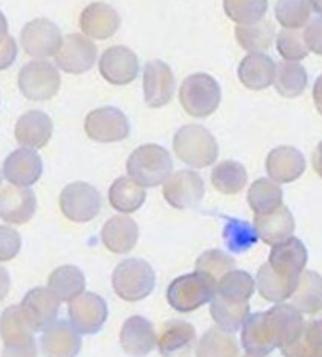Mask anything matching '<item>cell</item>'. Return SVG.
I'll use <instances>...</instances> for the list:
<instances>
[{
    "label": "cell",
    "mask_w": 322,
    "mask_h": 357,
    "mask_svg": "<svg viewBox=\"0 0 322 357\" xmlns=\"http://www.w3.org/2000/svg\"><path fill=\"white\" fill-rule=\"evenodd\" d=\"M306 322L293 304H277L266 312H256L243 326L241 342L246 354L266 357L274 349L289 346L302 333Z\"/></svg>",
    "instance_id": "1"
},
{
    "label": "cell",
    "mask_w": 322,
    "mask_h": 357,
    "mask_svg": "<svg viewBox=\"0 0 322 357\" xmlns=\"http://www.w3.org/2000/svg\"><path fill=\"white\" fill-rule=\"evenodd\" d=\"M307 264V250L298 238L274 245L268 263L256 276L259 294L269 303H282L294 294Z\"/></svg>",
    "instance_id": "2"
},
{
    "label": "cell",
    "mask_w": 322,
    "mask_h": 357,
    "mask_svg": "<svg viewBox=\"0 0 322 357\" xmlns=\"http://www.w3.org/2000/svg\"><path fill=\"white\" fill-rule=\"evenodd\" d=\"M126 172L138 185L153 188L171 176L173 160L167 148L160 145H143L130 155Z\"/></svg>",
    "instance_id": "3"
},
{
    "label": "cell",
    "mask_w": 322,
    "mask_h": 357,
    "mask_svg": "<svg viewBox=\"0 0 322 357\" xmlns=\"http://www.w3.org/2000/svg\"><path fill=\"white\" fill-rule=\"evenodd\" d=\"M217 281L203 273H191L176 278L168 286L167 299L175 311L191 312L204 306L215 298Z\"/></svg>",
    "instance_id": "4"
},
{
    "label": "cell",
    "mask_w": 322,
    "mask_h": 357,
    "mask_svg": "<svg viewBox=\"0 0 322 357\" xmlns=\"http://www.w3.org/2000/svg\"><path fill=\"white\" fill-rule=\"evenodd\" d=\"M173 148L178 158L193 168H206L217 158L215 137L201 125L181 126L175 135Z\"/></svg>",
    "instance_id": "5"
},
{
    "label": "cell",
    "mask_w": 322,
    "mask_h": 357,
    "mask_svg": "<svg viewBox=\"0 0 322 357\" xmlns=\"http://www.w3.org/2000/svg\"><path fill=\"white\" fill-rule=\"evenodd\" d=\"M155 271L146 261L130 258L121 261L112 276V286L118 298L128 303L141 301L153 293Z\"/></svg>",
    "instance_id": "6"
},
{
    "label": "cell",
    "mask_w": 322,
    "mask_h": 357,
    "mask_svg": "<svg viewBox=\"0 0 322 357\" xmlns=\"http://www.w3.org/2000/svg\"><path fill=\"white\" fill-rule=\"evenodd\" d=\"M180 103L194 119H206L221 103L220 84L208 73H193L180 86Z\"/></svg>",
    "instance_id": "7"
},
{
    "label": "cell",
    "mask_w": 322,
    "mask_h": 357,
    "mask_svg": "<svg viewBox=\"0 0 322 357\" xmlns=\"http://www.w3.org/2000/svg\"><path fill=\"white\" fill-rule=\"evenodd\" d=\"M17 84L25 98L33 102H45L55 97L62 80L55 65L45 60H33L20 68Z\"/></svg>",
    "instance_id": "8"
},
{
    "label": "cell",
    "mask_w": 322,
    "mask_h": 357,
    "mask_svg": "<svg viewBox=\"0 0 322 357\" xmlns=\"http://www.w3.org/2000/svg\"><path fill=\"white\" fill-rule=\"evenodd\" d=\"M60 210L73 223H89L102 210V197L89 183H70L60 193Z\"/></svg>",
    "instance_id": "9"
},
{
    "label": "cell",
    "mask_w": 322,
    "mask_h": 357,
    "mask_svg": "<svg viewBox=\"0 0 322 357\" xmlns=\"http://www.w3.org/2000/svg\"><path fill=\"white\" fill-rule=\"evenodd\" d=\"M85 132L90 140L98 143L121 142L130 135V121L118 108H97L86 115Z\"/></svg>",
    "instance_id": "10"
},
{
    "label": "cell",
    "mask_w": 322,
    "mask_h": 357,
    "mask_svg": "<svg viewBox=\"0 0 322 357\" xmlns=\"http://www.w3.org/2000/svg\"><path fill=\"white\" fill-rule=\"evenodd\" d=\"M20 43L25 54L36 59H47V56L56 55L62 47L63 38L60 29L54 22L47 19H36L22 29Z\"/></svg>",
    "instance_id": "11"
},
{
    "label": "cell",
    "mask_w": 322,
    "mask_h": 357,
    "mask_svg": "<svg viewBox=\"0 0 322 357\" xmlns=\"http://www.w3.org/2000/svg\"><path fill=\"white\" fill-rule=\"evenodd\" d=\"M163 197L176 210L198 206L204 197L203 178L193 169H180L163 183Z\"/></svg>",
    "instance_id": "12"
},
{
    "label": "cell",
    "mask_w": 322,
    "mask_h": 357,
    "mask_svg": "<svg viewBox=\"0 0 322 357\" xmlns=\"http://www.w3.org/2000/svg\"><path fill=\"white\" fill-rule=\"evenodd\" d=\"M95 62H97V45L80 33H70L65 37L62 47L55 55L56 67L73 75L89 72Z\"/></svg>",
    "instance_id": "13"
},
{
    "label": "cell",
    "mask_w": 322,
    "mask_h": 357,
    "mask_svg": "<svg viewBox=\"0 0 322 357\" xmlns=\"http://www.w3.org/2000/svg\"><path fill=\"white\" fill-rule=\"evenodd\" d=\"M68 317L80 334H97L108 317L105 299L95 293H82L68 303Z\"/></svg>",
    "instance_id": "14"
},
{
    "label": "cell",
    "mask_w": 322,
    "mask_h": 357,
    "mask_svg": "<svg viewBox=\"0 0 322 357\" xmlns=\"http://www.w3.org/2000/svg\"><path fill=\"white\" fill-rule=\"evenodd\" d=\"M98 70L108 84L121 86L132 84L138 77L140 63H138V56L135 55L133 50L116 45L103 52L100 56Z\"/></svg>",
    "instance_id": "15"
},
{
    "label": "cell",
    "mask_w": 322,
    "mask_h": 357,
    "mask_svg": "<svg viewBox=\"0 0 322 357\" xmlns=\"http://www.w3.org/2000/svg\"><path fill=\"white\" fill-rule=\"evenodd\" d=\"M60 303L49 287H33L25 294L20 307L33 331H45L56 321Z\"/></svg>",
    "instance_id": "16"
},
{
    "label": "cell",
    "mask_w": 322,
    "mask_h": 357,
    "mask_svg": "<svg viewBox=\"0 0 322 357\" xmlns=\"http://www.w3.org/2000/svg\"><path fill=\"white\" fill-rule=\"evenodd\" d=\"M175 77L171 68L161 60H150L143 70V91L148 107L160 108L169 103L175 93Z\"/></svg>",
    "instance_id": "17"
},
{
    "label": "cell",
    "mask_w": 322,
    "mask_h": 357,
    "mask_svg": "<svg viewBox=\"0 0 322 357\" xmlns=\"http://www.w3.org/2000/svg\"><path fill=\"white\" fill-rule=\"evenodd\" d=\"M37 210V199L27 186L7 185L0 191V216L6 223L25 225Z\"/></svg>",
    "instance_id": "18"
},
{
    "label": "cell",
    "mask_w": 322,
    "mask_h": 357,
    "mask_svg": "<svg viewBox=\"0 0 322 357\" xmlns=\"http://www.w3.org/2000/svg\"><path fill=\"white\" fill-rule=\"evenodd\" d=\"M43 172L42 158L32 148H19L3 161L2 175L15 186H32L40 180Z\"/></svg>",
    "instance_id": "19"
},
{
    "label": "cell",
    "mask_w": 322,
    "mask_h": 357,
    "mask_svg": "<svg viewBox=\"0 0 322 357\" xmlns=\"http://www.w3.org/2000/svg\"><path fill=\"white\" fill-rule=\"evenodd\" d=\"M45 357H77L82 349L80 333L68 321H55L40 337Z\"/></svg>",
    "instance_id": "20"
},
{
    "label": "cell",
    "mask_w": 322,
    "mask_h": 357,
    "mask_svg": "<svg viewBox=\"0 0 322 357\" xmlns=\"http://www.w3.org/2000/svg\"><path fill=\"white\" fill-rule=\"evenodd\" d=\"M120 344L128 356L145 357L158 344L153 324L141 316H132L123 322L120 331Z\"/></svg>",
    "instance_id": "21"
},
{
    "label": "cell",
    "mask_w": 322,
    "mask_h": 357,
    "mask_svg": "<svg viewBox=\"0 0 322 357\" xmlns=\"http://www.w3.org/2000/svg\"><path fill=\"white\" fill-rule=\"evenodd\" d=\"M121 19L118 12L103 2H93L84 8L80 15V29L86 37L107 40L118 32Z\"/></svg>",
    "instance_id": "22"
},
{
    "label": "cell",
    "mask_w": 322,
    "mask_h": 357,
    "mask_svg": "<svg viewBox=\"0 0 322 357\" xmlns=\"http://www.w3.org/2000/svg\"><path fill=\"white\" fill-rule=\"evenodd\" d=\"M306 169L304 155L294 146L274 148L266 160V172L276 183L296 181Z\"/></svg>",
    "instance_id": "23"
},
{
    "label": "cell",
    "mask_w": 322,
    "mask_h": 357,
    "mask_svg": "<svg viewBox=\"0 0 322 357\" xmlns=\"http://www.w3.org/2000/svg\"><path fill=\"white\" fill-rule=\"evenodd\" d=\"M50 116L40 110H30L20 116L15 123V140L22 146L38 150L43 148L52 138Z\"/></svg>",
    "instance_id": "24"
},
{
    "label": "cell",
    "mask_w": 322,
    "mask_h": 357,
    "mask_svg": "<svg viewBox=\"0 0 322 357\" xmlns=\"http://www.w3.org/2000/svg\"><path fill=\"white\" fill-rule=\"evenodd\" d=\"M277 65L271 56L264 54H250L238 67L239 82L247 90H264L276 80Z\"/></svg>",
    "instance_id": "25"
},
{
    "label": "cell",
    "mask_w": 322,
    "mask_h": 357,
    "mask_svg": "<svg viewBox=\"0 0 322 357\" xmlns=\"http://www.w3.org/2000/svg\"><path fill=\"white\" fill-rule=\"evenodd\" d=\"M254 228L258 231V236L266 245H279L286 239L293 238L296 228L294 216L289 211V208L281 206L273 213H268V215H256Z\"/></svg>",
    "instance_id": "26"
},
{
    "label": "cell",
    "mask_w": 322,
    "mask_h": 357,
    "mask_svg": "<svg viewBox=\"0 0 322 357\" xmlns=\"http://www.w3.org/2000/svg\"><path fill=\"white\" fill-rule=\"evenodd\" d=\"M138 225L128 216H113L102 229V243L115 255H126L137 246Z\"/></svg>",
    "instance_id": "27"
},
{
    "label": "cell",
    "mask_w": 322,
    "mask_h": 357,
    "mask_svg": "<svg viewBox=\"0 0 322 357\" xmlns=\"http://www.w3.org/2000/svg\"><path fill=\"white\" fill-rule=\"evenodd\" d=\"M197 341V331L186 321L171 319L161 326L158 349L163 357H175L190 351Z\"/></svg>",
    "instance_id": "28"
},
{
    "label": "cell",
    "mask_w": 322,
    "mask_h": 357,
    "mask_svg": "<svg viewBox=\"0 0 322 357\" xmlns=\"http://www.w3.org/2000/svg\"><path fill=\"white\" fill-rule=\"evenodd\" d=\"M3 347H25L36 344L33 329L25 319L20 306H10L2 312Z\"/></svg>",
    "instance_id": "29"
},
{
    "label": "cell",
    "mask_w": 322,
    "mask_h": 357,
    "mask_svg": "<svg viewBox=\"0 0 322 357\" xmlns=\"http://www.w3.org/2000/svg\"><path fill=\"white\" fill-rule=\"evenodd\" d=\"M146 199V193L141 185H138L133 178L121 176L113 181V185L108 190V202H110L113 210L125 213H135L140 210Z\"/></svg>",
    "instance_id": "30"
},
{
    "label": "cell",
    "mask_w": 322,
    "mask_h": 357,
    "mask_svg": "<svg viewBox=\"0 0 322 357\" xmlns=\"http://www.w3.org/2000/svg\"><path fill=\"white\" fill-rule=\"evenodd\" d=\"M252 293H254V280L251 274L233 269L217 282L215 296L231 304H250Z\"/></svg>",
    "instance_id": "31"
},
{
    "label": "cell",
    "mask_w": 322,
    "mask_h": 357,
    "mask_svg": "<svg viewBox=\"0 0 322 357\" xmlns=\"http://www.w3.org/2000/svg\"><path fill=\"white\" fill-rule=\"evenodd\" d=\"M293 306L306 314L322 311V276L314 271H304L294 294L291 296Z\"/></svg>",
    "instance_id": "32"
},
{
    "label": "cell",
    "mask_w": 322,
    "mask_h": 357,
    "mask_svg": "<svg viewBox=\"0 0 322 357\" xmlns=\"http://www.w3.org/2000/svg\"><path fill=\"white\" fill-rule=\"evenodd\" d=\"M49 289L62 303H70L85 289V276L77 266H60L49 276Z\"/></svg>",
    "instance_id": "33"
},
{
    "label": "cell",
    "mask_w": 322,
    "mask_h": 357,
    "mask_svg": "<svg viewBox=\"0 0 322 357\" xmlns=\"http://www.w3.org/2000/svg\"><path fill=\"white\" fill-rule=\"evenodd\" d=\"M197 357H239L236 339L223 328H211L203 334L197 347Z\"/></svg>",
    "instance_id": "34"
},
{
    "label": "cell",
    "mask_w": 322,
    "mask_h": 357,
    "mask_svg": "<svg viewBox=\"0 0 322 357\" xmlns=\"http://www.w3.org/2000/svg\"><path fill=\"white\" fill-rule=\"evenodd\" d=\"M247 203L256 215H268L282 206V190L276 181L259 178L247 191Z\"/></svg>",
    "instance_id": "35"
},
{
    "label": "cell",
    "mask_w": 322,
    "mask_h": 357,
    "mask_svg": "<svg viewBox=\"0 0 322 357\" xmlns=\"http://www.w3.org/2000/svg\"><path fill=\"white\" fill-rule=\"evenodd\" d=\"M234 33H236V40L243 49L252 52V54H263L273 45L276 30L269 20H261L252 25H238Z\"/></svg>",
    "instance_id": "36"
},
{
    "label": "cell",
    "mask_w": 322,
    "mask_h": 357,
    "mask_svg": "<svg viewBox=\"0 0 322 357\" xmlns=\"http://www.w3.org/2000/svg\"><path fill=\"white\" fill-rule=\"evenodd\" d=\"M247 173L241 163L233 160L221 161L211 173L213 186L223 195H236L246 186Z\"/></svg>",
    "instance_id": "37"
},
{
    "label": "cell",
    "mask_w": 322,
    "mask_h": 357,
    "mask_svg": "<svg viewBox=\"0 0 322 357\" xmlns=\"http://www.w3.org/2000/svg\"><path fill=\"white\" fill-rule=\"evenodd\" d=\"M277 93L286 98H296L304 93L307 86V73L301 63L281 62L277 63L276 80H274Z\"/></svg>",
    "instance_id": "38"
},
{
    "label": "cell",
    "mask_w": 322,
    "mask_h": 357,
    "mask_svg": "<svg viewBox=\"0 0 322 357\" xmlns=\"http://www.w3.org/2000/svg\"><path fill=\"white\" fill-rule=\"evenodd\" d=\"M210 311L220 328L234 333L241 326H245L246 319L250 317V304H231L220 298H213Z\"/></svg>",
    "instance_id": "39"
},
{
    "label": "cell",
    "mask_w": 322,
    "mask_h": 357,
    "mask_svg": "<svg viewBox=\"0 0 322 357\" xmlns=\"http://www.w3.org/2000/svg\"><path fill=\"white\" fill-rule=\"evenodd\" d=\"M311 10L309 0H277L274 15L284 29L298 30L311 22Z\"/></svg>",
    "instance_id": "40"
},
{
    "label": "cell",
    "mask_w": 322,
    "mask_h": 357,
    "mask_svg": "<svg viewBox=\"0 0 322 357\" xmlns=\"http://www.w3.org/2000/svg\"><path fill=\"white\" fill-rule=\"evenodd\" d=\"M226 15L239 25L258 24L268 12V0H223Z\"/></svg>",
    "instance_id": "41"
},
{
    "label": "cell",
    "mask_w": 322,
    "mask_h": 357,
    "mask_svg": "<svg viewBox=\"0 0 322 357\" xmlns=\"http://www.w3.org/2000/svg\"><path fill=\"white\" fill-rule=\"evenodd\" d=\"M224 243L231 252H243L258 241V231L250 223L241 220H228L224 226Z\"/></svg>",
    "instance_id": "42"
},
{
    "label": "cell",
    "mask_w": 322,
    "mask_h": 357,
    "mask_svg": "<svg viewBox=\"0 0 322 357\" xmlns=\"http://www.w3.org/2000/svg\"><path fill=\"white\" fill-rule=\"evenodd\" d=\"M234 269V259L233 256L226 255V252L220 250H210L204 251L201 256L197 259V271L206 274V276L213 278V280L220 282L224 274Z\"/></svg>",
    "instance_id": "43"
},
{
    "label": "cell",
    "mask_w": 322,
    "mask_h": 357,
    "mask_svg": "<svg viewBox=\"0 0 322 357\" xmlns=\"http://www.w3.org/2000/svg\"><path fill=\"white\" fill-rule=\"evenodd\" d=\"M276 49L286 62H298L306 59L309 49L304 40V33L298 30L282 29L276 37Z\"/></svg>",
    "instance_id": "44"
},
{
    "label": "cell",
    "mask_w": 322,
    "mask_h": 357,
    "mask_svg": "<svg viewBox=\"0 0 322 357\" xmlns=\"http://www.w3.org/2000/svg\"><path fill=\"white\" fill-rule=\"evenodd\" d=\"M281 352L284 357H322V349L309 344L306 339L302 337V333L299 334V337L296 339L294 342L282 347Z\"/></svg>",
    "instance_id": "45"
},
{
    "label": "cell",
    "mask_w": 322,
    "mask_h": 357,
    "mask_svg": "<svg viewBox=\"0 0 322 357\" xmlns=\"http://www.w3.org/2000/svg\"><path fill=\"white\" fill-rule=\"evenodd\" d=\"M2 245H0V259L8 261L15 258V255L20 250V236L12 228L2 226Z\"/></svg>",
    "instance_id": "46"
},
{
    "label": "cell",
    "mask_w": 322,
    "mask_h": 357,
    "mask_svg": "<svg viewBox=\"0 0 322 357\" xmlns=\"http://www.w3.org/2000/svg\"><path fill=\"white\" fill-rule=\"evenodd\" d=\"M304 40L309 50L322 55V15L312 19L304 29Z\"/></svg>",
    "instance_id": "47"
},
{
    "label": "cell",
    "mask_w": 322,
    "mask_h": 357,
    "mask_svg": "<svg viewBox=\"0 0 322 357\" xmlns=\"http://www.w3.org/2000/svg\"><path fill=\"white\" fill-rule=\"evenodd\" d=\"M302 337L306 339L309 344L322 349V317L321 319H314L306 322L302 329Z\"/></svg>",
    "instance_id": "48"
},
{
    "label": "cell",
    "mask_w": 322,
    "mask_h": 357,
    "mask_svg": "<svg viewBox=\"0 0 322 357\" xmlns=\"http://www.w3.org/2000/svg\"><path fill=\"white\" fill-rule=\"evenodd\" d=\"M2 357H37L36 344L25 347H3Z\"/></svg>",
    "instance_id": "49"
},
{
    "label": "cell",
    "mask_w": 322,
    "mask_h": 357,
    "mask_svg": "<svg viewBox=\"0 0 322 357\" xmlns=\"http://www.w3.org/2000/svg\"><path fill=\"white\" fill-rule=\"evenodd\" d=\"M312 98H314L317 112H319L322 115V73L319 77H317L314 89H312Z\"/></svg>",
    "instance_id": "50"
},
{
    "label": "cell",
    "mask_w": 322,
    "mask_h": 357,
    "mask_svg": "<svg viewBox=\"0 0 322 357\" xmlns=\"http://www.w3.org/2000/svg\"><path fill=\"white\" fill-rule=\"evenodd\" d=\"M312 167H314L317 175L322 178V142L316 146L314 153H312Z\"/></svg>",
    "instance_id": "51"
},
{
    "label": "cell",
    "mask_w": 322,
    "mask_h": 357,
    "mask_svg": "<svg viewBox=\"0 0 322 357\" xmlns=\"http://www.w3.org/2000/svg\"><path fill=\"white\" fill-rule=\"evenodd\" d=\"M309 2H311L312 10L317 12L319 15H322V0H309Z\"/></svg>",
    "instance_id": "52"
},
{
    "label": "cell",
    "mask_w": 322,
    "mask_h": 357,
    "mask_svg": "<svg viewBox=\"0 0 322 357\" xmlns=\"http://www.w3.org/2000/svg\"><path fill=\"white\" fill-rule=\"evenodd\" d=\"M243 357H259V356H251V354H246V356H243Z\"/></svg>",
    "instance_id": "53"
}]
</instances>
